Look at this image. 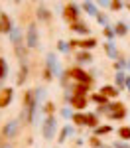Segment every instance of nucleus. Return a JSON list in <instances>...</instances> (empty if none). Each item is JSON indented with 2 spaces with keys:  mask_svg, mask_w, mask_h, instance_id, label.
<instances>
[{
  "mask_svg": "<svg viewBox=\"0 0 130 148\" xmlns=\"http://www.w3.org/2000/svg\"><path fill=\"white\" fill-rule=\"evenodd\" d=\"M65 73H67V77H69L73 83H87V85H93L95 83V79L85 71V69H81V67H69V69H65Z\"/></svg>",
  "mask_w": 130,
  "mask_h": 148,
  "instance_id": "1",
  "label": "nucleus"
},
{
  "mask_svg": "<svg viewBox=\"0 0 130 148\" xmlns=\"http://www.w3.org/2000/svg\"><path fill=\"white\" fill-rule=\"evenodd\" d=\"M128 114L126 111V105L124 103H108V113H106V119H110V121H122L124 116Z\"/></svg>",
  "mask_w": 130,
  "mask_h": 148,
  "instance_id": "2",
  "label": "nucleus"
},
{
  "mask_svg": "<svg viewBox=\"0 0 130 148\" xmlns=\"http://www.w3.org/2000/svg\"><path fill=\"white\" fill-rule=\"evenodd\" d=\"M99 46V42H97V38H83V40H69V47L71 49H77L79 47V51H91L95 47Z\"/></svg>",
  "mask_w": 130,
  "mask_h": 148,
  "instance_id": "3",
  "label": "nucleus"
},
{
  "mask_svg": "<svg viewBox=\"0 0 130 148\" xmlns=\"http://www.w3.org/2000/svg\"><path fill=\"white\" fill-rule=\"evenodd\" d=\"M81 4H73V2H67L63 6V18L67 20L69 24H75L81 20Z\"/></svg>",
  "mask_w": 130,
  "mask_h": 148,
  "instance_id": "4",
  "label": "nucleus"
},
{
  "mask_svg": "<svg viewBox=\"0 0 130 148\" xmlns=\"http://www.w3.org/2000/svg\"><path fill=\"white\" fill-rule=\"evenodd\" d=\"M20 123H22L20 119L8 121V123L4 125V128H2V134H0V136L4 138V140H12V138H16V136H18V132H20V128H22Z\"/></svg>",
  "mask_w": 130,
  "mask_h": 148,
  "instance_id": "5",
  "label": "nucleus"
},
{
  "mask_svg": "<svg viewBox=\"0 0 130 148\" xmlns=\"http://www.w3.org/2000/svg\"><path fill=\"white\" fill-rule=\"evenodd\" d=\"M55 130H57V119H55V114L53 116H46V121L42 125V136L46 138V140H53Z\"/></svg>",
  "mask_w": 130,
  "mask_h": 148,
  "instance_id": "6",
  "label": "nucleus"
},
{
  "mask_svg": "<svg viewBox=\"0 0 130 148\" xmlns=\"http://www.w3.org/2000/svg\"><path fill=\"white\" fill-rule=\"evenodd\" d=\"M24 42H26V47H32V49L39 46V34H37V28H35V24H30V26H28Z\"/></svg>",
  "mask_w": 130,
  "mask_h": 148,
  "instance_id": "7",
  "label": "nucleus"
},
{
  "mask_svg": "<svg viewBox=\"0 0 130 148\" xmlns=\"http://www.w3.org/2000/svg\"><path fill=\"white\" fill-rule=\"evenodd\" d=\"M89 105V97H81V95H71L69 107L75 109V113H83V109H87Z\"/></svg>",
  "mask_w": 130,
  "mask_h": 148,
  "instance_id": "8",
  "label": "nucleus"
},
{
  "mask_svg": "<svg viewBox=\"0 0 130 148\" xmlns=\"http://www.w3.org/2000/svg\"><path fill=\"white\" fill-rule=\"evenodd\" d=\"M69 30L73 32V34L91 38V28H89V24L85 22V20H79V22H75V24H69Z\"/></svg>",
  "mask_w": 130,
  "mask_h": 148,
  "instance_id": "9",
  "label": "nucleus"
},
{
  "mask_svg": "<svg viewBox=\"0 0 130 148\" xmlns=\"http://www.w3.org/2000/svg\"><path fill=\"white\" fill-rule=\"evenodd\" d=\"M46 67L49 69V71H51L53 75H57V77L61 75V73H63V71L59 69V63H57V56H55L53 51H51V53H47V57H46Z\"/></svg>",
  "mask_w": 130,
  "mask_h": 148,
  "instance_id": "10",
  "label": "nucleus"
},
{
  "mask_svg": "<svg viewBox=\"0 0 130 148\" xmlns=\"http://www.w3.org/2000/svg\"><path fill=\"white\" fill-rule=\"evenodd\" d=\"M14 99V89L12 87H2L0 89V109H6Z\"/></svg>",
  "mask_w": 130,
  "mask_h": 148,
  "instance_id": "11",
  "label": "nucleus"
},
{
  "mask_svg": "<svg viewBox=\"0 0 130 148\" xmlns=\"http://www.w3.org/2000/svg\"><path fill=\"white\" fill-rule=\"evenodd\" d=\"M0 26H2V34H8V36L12 34L14 26H12V20L6 12H0Z\"/></svg>",
  "mask_w": 130,
  "mask_h": 148,
  "instance_id": "12",
  "label": "nucleus"
},
{
  "mask_svg": "<svg viewBox=\"0 0 130 148\" xmlns=\"http://www.w3.org/2000/svg\"><path fill=\"white\" fill-rule=\"evenodd\" d=\"M91 87H93V85H87V83H73V85H71V93H73V95H81V97H89L87 93H89Z\"/></svg>",
  "mask_w": 130,
  "mask_h": 148,
  "instance_id": "13",
  "label": "nucleus"
},
{
  "mask_svg": "<svg viewBox=\"0 0 130 148\" xmlns=\"http://www.w3.org/2000/svg\"><path fill=\"white\" fill-rule=\"evenodd\" d=\"M99 93H101V95H105L106 99H116V97H118V93H120V91H118V89L114 87V85H103Z\"/></svg>",
  "mask_w": 130,
  "mask_h": 148,
  "instance_id": "14",
  "label": "nucleus"
},
{
  "mask_svg": "<svg viewBox=\"0 0 130 148\" xmlns=\"http://www.w3.org/2000/svg\"><path fill=\"white\" fill-rule=\"evenodd\" d=\"M85 126H89V128H97V126H101L99 114H97V113H85Z\"/></svg>",
  "mask_w": 130,
  "mask_h": 148,
  "instance_id": "15",
  "label": "nucleus"
},
{
  "mask_svg": "<svg viewBox=\"0 0 130 148\" xmlns=\"http://www.w3.org/2000/svg\"><path fill=\"white\" fill-rule=\"evenodd\" d=\"M126 71H118L116 75H114V87H116L118 91H122V89H126Z\"/></svg>",
  "mask_w": 130,
  "mask_h": 148,
  "instance_id": "16",
  "label": "nucleus"
},
{
  "mask_svg": "<svg viewBox=\"0 0 130 148\" xmlns=\"http://www.w3.org/2000/svg\"><path fill=\"white\" fill-rule=\"evenodd\" d=\"M75 61H79V63H93L95 57L91 51H77L75 53Z\"/></svg>",
  "mask_w": 130,
  "mask_h": 148,
  "instance_id": "17",
  "label": "nucleus"
},
{
  "mask_svg": "<svg viewBox=\"0 0 130 148\" xmlns=\"http://www.w3.org/2000/svg\"><path fill=\"white\" fill-rule=\"evenodd\" d=\"M10 42L14 44V47H16V46H24V44H26V42L22 40V30H20V28H14V30H12Z\"/></svg>",
  "mask_w": 130,
  "mask_h": 148,
  "instance_id": "18",
  "label": "nucleus"
},
{
  "mask_svg": "<svg viewBox=\"0 0 130 148\" xmlns=\"http://www.w3.org/2000/svg\"><path fill=\"white\" fill-rule=\"evenodd\" d=\"M81 10H85L89 16H95V18H97V14H99V6H97V2H83Z\"/></svg>",
  "mask_w": 130,
  "mask_h": 148,
  "instance_id": "19",
  "label": "nucleus"
},
{
  "mask_svg": "<svg viewBox=\"0 0 130 148\" xmlns=\"http://www.w3.org/2000/svg\"><path fill=\"white\" fill-rule=\"evenodd\" d=\"M71 134H73V126H71V125H63V128H61V132H59V136H57V142H59V144L65 142Z\"/></svg>",
  "mask_w": 130,
  "mask_h": 148,
  "instance_id": "20",
  "label": "nucleus"
},
{
  "mask_svg": "<svg viewBox=\"0 0 130 148\" xmlns=\"http://www.w3.org/2000/svg\"><path fill=\"white\" fill-rule=\"evenodd\" d=\"M26 79H28V65H26V63H20V71H18V79H16V83L22 87L24 83H26Z\"/></svg>",
  "mask_w": 130,
  "mask_h": 148,
  "instance_id": "21",
  "label": "nucleus"
},
{
  "mask_svg": "<svg viewBox=\"0 0 130 148\" xmlns=\"http://www.w3.org/2000/svg\"><path fill=\"white\" fill-rule=\"evenodd\" d=\"M114 34L120 36V38H124V36H128V24H124V22H116L114 26Z\"/></svg>",
  "mask_w": 130,
  "mask_h": 148,
  "instance_id": "22",
  "label": "nucleus"
},
{
  "mask_svg": "<svg viewBox=\"0 0 130 148\" xmlns=\"http://www.w3.org/2000/svg\"><path fill=\"white\" fill-rule=\"evenodd\" d=\"M89 101L97 103V107H103V105H108V99H106L105 95H101V93H93V95H89Z\"/></svg>",
  "mask_w": 130,
  "mask_h": 148,
  "instance_id": "23",
  "label": "nucleus"
},
{
  "mask_svg": "<svg viewBox=\"0 0 130 148\" xmlns=\"http://www.w3.org/2000/svg\"><path fill=\"white\" fill-rule=\"evenodd\" d=\"M116 134H118V140H124V142H130V126H128V125L120 126V128L116 130Z\"/></svg>",
  "mask_w": 130,
  "mask_h": 148,
  "instance_id": "24",
  "label": "nucleus"
},
{
  "mask_svg": "<svg viewBox=\"0 0 130 148\" xmlns=\"http://www.w3.org/2000/svg\"><path fill=\"white\" fill-rule=\"evenodd\" d=\"M37 20H42V22H51V12L47 10L46 6H39V8H37Z\"/></svg>",
  "mask_w": 130,
  "mask_h": 148,
  "instance_id": "25",
  "label": "nucleus"
},
{
  "mask_svg": "<svg viewBox=\"0 0 130 148\" xmlns=\"http://www.w3.org/2000/svg\"><path fill=\"white\" fill-rule=\"evenodd\" d=\"M105 53L110 57V59H118V51H116V47H114L112 42H106L105 44Z\"/></svg>",
  "mask_w": 130,
  "mask_h": 148,
  "instance_id": "26",
  "label": "nucleus"
},
{
  "mask_svg": "<svg viewBox=\"0 0 130 148\" xmlns=\"http://www.w3.org/2000/svg\"><path fill=\"white\" fill-rule=\"evenodd\" d=\"M112 132V126L110 125H101L95 128V136H105V134H110Z\"/></svg>",
  "mask_w": 130,
  "mask_h": 148,
  "instance_id": "27",
  "label": "nucleus"
},
{
  "mask_svg": "<svg viewBox=\"0 0 130 148\" xmlns=\"http://www.w3.org/2000/svg\"><path fill=\"white\" fill-rule=\"evenodd\" d=\"M71 123L77 126H85V113H73L71 114Z\"/></svg>",
  "mask_w": 130,
  "mask_h": 148,
  "instance_id": "28",
  "label": "nucleus"
},
{
  "mask_svg": "<svg viewBox=\"0 0 130 148\" xmlns=\"http://www.w3.org/2000/svg\"><path fill=\"white\" fill-rule=\"evenodd\" d=\"M6 75H8V63L4 57H0V81L6 79Z\"/></svg>",
  "mask_w": 130,
  "mask_h": 148,
  "instance_id": "29",
  "label": "nucleus"
},
{
  "mask_svg": "<svg viewBox=\"0 0 130 148\" xmlns=\"http://www.w3.org/2000/svg\"><path fill=\"white\" fill-rule=\"evenodd\" d=\"M112 67L116 69V73H118V71H124L126 67H130V63H128V61H124L122 57H118L116 61H114V65H112Z\"/></svg>",
  "mask_w": 130,
  "mask_h": 148,
  "instance_id": "30",
  "label": "nucleus"
},
{
  "mask_svg": "<svg viewBox=\"0 0 130 148\" xmlns=\"http://www.w3.org/2000/svg\"><path fill=\"white\" fill-rule=\"evenodd\" d=\"M42 111H44L47 116H53V113H55V103H53V101H47L46 105H44V109H42Z\"/></svg>",
  "mask_w": 130,
  "mask_h": 148,
  "instance_id": "31",
  "label": "nucleus"
},
{
  "mask_svg": "<svg viewBox=\"0 0 130 148\" xmlns=\"http://www.w3.org/2000/svg\"><path fill=\"white\" fill-rule=\"evenodd\" d=\"M103 36L106 38V42H112L114 40V28H110V26H106V28H103Z\"/></svg>",
  "mask_w": 130,
  "mask_h": 148,
  "instance_id": "32",
  "label": "nucleus"
},
{
  "mask_svg": "<svg viewBox=\"0 0 130 148\" xmlns=\"http://www.w3.org/2000/svg\"><path fill=\"white\" fill-rule=\"evenodd\" d=\"M89 146H93V148H101L103 146V140H101V136H89Z\"/></svg>",
  "mask_w": 130,
  "mask_h": 148,
  "instance_id": "33",
  "label": "nucleus"
},
{
  "mask_svg": "<svg viewBox=\"0 0 130 148\" xmlns=\"http://www.w3.org/2000/svg\"><path fill=\"white\" fill-rule=\"evenodd\" d=\"M97 22L101 24L103 28H106V26H108V16H106L105 12H99V14H97Z\"/></svg>",
  "mask_w": 130,
  "mask_h": 148,
  "instance_id": "34",
  "label": "nucleus"
},
{
  "mask_svg": "<svg viewBox=\"0 0 130 148\" xmlns=\"http://www.w3.org/2000/svg\"><path fill=\"white\" fill-rule=\"evenodd\" d=\"M57 51H61V53H67V51H71V47H69V42H57Z\"/></svg>",
  "mask_w": 130,
  "mask_h": 148,
  "instance_id": "35",
  "label": "nucleus"
},
{
  "mask_svg": "<svg viewBox=\"0 0 130 148\" xmlns=\"http://www.w3.org/2000/svg\"><path fill=\"white\" fill-rule=\"evenodd\" d=\"M108 8H110L112 12H118V10L124 8V4H122V2H108Z\"/></svg>",
  "mask_w": 130,
  "mask_h": 148,
  "instance_id": "36",
  "label": "nucleus"
},
{
  "mask_svg": "<svg viewBox=\"0 0 130 148\" xmlns=\"http://www.w3.org/2000/svg\"><path fill=\"white\" fill-rule=\"evenodd\" d=\"M110 148H130V142H124V140H116V142H112V146Z\"/></svg>",
  "mask_w": 130,
  "mask_h": 148,
  "instance_id": "37",
  "label": "nucleus"
},
{
  "mask_svg": "<svg viewBox=\"0 0 130 148\" xmlns=\"http://www.w3.org/2000/svg\"><path fill=\"white\" fill-rule=\"evenodd\" d=\"M71 107H63V109H61V111H59V114H61V116H63V119H71V111H69Z\"/></svg>",
  "mask_w": 130,
  "mask_h": 148,
  "instance_id": "38",
  "label": "nucleus"
},
{
  "mask_svg": "<svg viewBox=\"0 0 130 148\" xmlns=\"http://www.w3.org/2000/svg\"><path fill=\"white\" fill-rule=\"evenodd\" d=\"M53 77H55V75H53V73H51L47 67H44V81H51Z\"/></svg>",
  "mask_w": 130,
  "mask_h": 148,
  "instance_id": "39",
  "label": "nucleus"
},
{
  "mask_svg": "<svg viewBox=\"0 0 130 148\" xmlns=\"http://www.w3.org/2000/svg\"><path fill=\"white\" fill-rule=\"evenodd\" d=\"M83 144H85V140H83V138H75V148H81Z\"/></svg>",
  "mask_w": 130,
  "mask_h": 148,
  "instance_id": "40",
  "label": "nucleus"
},
{
  "mask_svg": "<svg viewBox=\"0 0 130 148\" xmlns=\"http://www.w3.org/2000/svg\"><path fill=\"white\" fill-rule=\"evenodd\" d=\"M126 89H128V91H130V75H128V77H126Z\"/></svg>",
  "mask_w": 130,
  "mask_h": 148,
  "instance_id": "41",
  "label": "nucleus"
},
{
  "mask_svg": "<svg viewBox=\"0 0 130 148\" xmlns=\"http://www.w3.org/2000/svg\"><path fill=\"white\" fill-rule=\"evenodd\" d=\"M0 148H12V146H10V144H8V142H4V144H2V146H0Z\"/></svg>",
  "mask_w": 130,
  "mask_h": 148,
  "instance_id": "42",
  "label": "nucleus"
},
{
  "mask_svg": "<svg viewBox=\"0 0 130 148\" xmlns=\"http://www.w3.org/2000/svg\"><path fill=\"white\" fill-rule=\"evenodd\" d=\"M124 8H128V10H130V2H126V4H124Z\"/></svg>",
  "mask_w": 130,
  "mask_h": 148,
  "instance_id": "43",
  "label": "nucleus"
},
{
  "mask_svg": "<svg viewBox=\"0 0 130 148\" xmlns=\"http://www.w3.org/2000/svg\"><path fill=\"white\" fill-rule=\"evenodd\" d=\"M0 34H2V26H0Z\"/></svg>",
  "mask_w": 130,
  "mask_h": 148,
  "instance_id": "44",
  "label": "nucleus"
},
{
  "mask_svg": "<svg viewBox=\"0 0 130 148\" xmlns=\"http://www.w3.org/2000/svg\"><path fill=\"white\" fill-rule=\"evenodd\" d=\"M101 148H108V146H101Z\"/></svg>",
  "mask_w": 130,
  "mask_h": 148,
  "instance_id": "45",
  "label": "nucleus"
},
{
  "mask_svg": "<svg viewBox=\"0 0 130 148\" xmlns=\"http://www.w3.org/2000/svg\"><path fill=\"white\" fill-rule=\"evenodd\" d=\"M0 146H2V142H0Z\"/></svg>",
  "mask_w": 130,
  "mask_h": 148,
  "instance_id": "46",
  "label": "nucleus"
}]
</instances>
